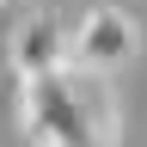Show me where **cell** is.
Returning a JSON list of instances; mask_svg holds the SVG:
<instances>
[{
    "mask_svg": "<svg viewBox=\"0 0 147 147\" xmlns=\"http://www.w3.org/2000/svg\"><path fill=\"white\" fill-rule=\"evenodd\" d=\"M18 129L31 147H117L123 117L110 98V80L80 67L43 74L18 86Z\"/></svg>",
    "mask_w": 147,
    "mask_h": 147,
    "instance_id": "6da1fadb",
    "label": "cell"
},
{
    "mask_svg": "<svg viewBox=\"0 0 147 147\" xmlns=\"http://www.w3.org/2000/svg\"><path fill=\"white\" fill-rule=\"evenodd\" d=\"M141 55V25H135V12L129 6H86L80 12V25L67 31V67H80V74H98V80H110L117 67H129Z\"/></svg>",
    "mask_w": 147,
    "mask_h": 147,
    "instance_id": "7a4b0ae2",
    "label": "cell"
},
{
    "mask_svg": "<svg viewBox=\"0 0 147 147\" xmlns=\"http://www.w3.org/2000/svg\"><path fill=\"white\" fill-rule=\"evenodd\" d=\"M6 67H12L18 86H25V80H43V74H61L67 67V25L49 18V12H31L25 25L6 37Z\"/></svg>",
    "mask_w": 147,
    "mask_h": 147,
    "instance_id": "3957f363",
    "label": "cell"
}]
</instances>
